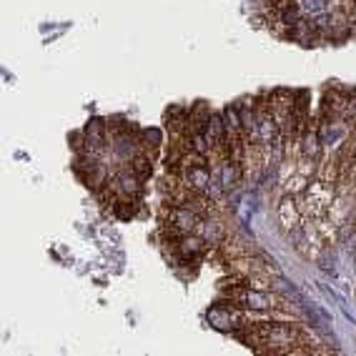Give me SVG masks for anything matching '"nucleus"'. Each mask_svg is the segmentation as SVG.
Here are the masks:
<instances>
[{"mask_svg": "<svg viewBox=\"0 0 356 356\" xmlns=\"http://www.w3.org/2000/svg\"><path fill=\"white\" fill-rule=\"evenodd\" d=\"M251 339H243L246 343H251V349L259 351H271V354H304L306 349L301 346H314V341L309 339L301 326L296 324H251Z\"/></svg>", "mask_w": 356, "mask_h": 356, "instance_id": "obj_1", "label": "nucleus"}, {"mask_svg": "<svg viewBox=\"0 0 356 356\" xmlns=\"http://www.w3.org/2000/svg\"><path fill=\"white\" fill-rule=\"evenodd\" d=\"M223 296L231 301V304H238V309H246V312H293L286 301L276 296V293H266L264 289L256 286H223Z\"/></svg>", "mask_w": 356, "mask_h": 356, "instance_id": "obj_2", "label": "nucleus"}, {"mask_svg": "<svg viewBox=\"0 0 356 356\" xmlns=\"http://www.w3.org/2000/svg\"><path fill=\"white\" fill-rule=\"evenodd\" d=\"M334 198H337L334 184L318 178V181L306 186V191L301 193V198H299L301 216H304L306 221H321V218H326L331 206H334Z\"/></svg>", "mask_w": 356, "mask_h": 356, "instance_id": "obj_3", "label": "nucleus"}, {"mask_svg": "<svg viewBox=\"0 0 356 356\" xmlns=\"http://www.w3.org/2000/svg\"><path fill=\"white\" fill-rule=\"evenodd\" d=\"M184 184L188 191H196V193H206L209 191L211 181H213V173L209 168V161L206 156L201 153H188L184 159Z\"/></svg>", "mask_w": 356, "mask_h": 356, "instance_id": "obj_4", "label": "nucleus"}, {"mask_svg": "<svg viewBox=\"0 0 356 356\" xmlns=\"http://www.w3.org/2000/svg\"><path fill=\"white\" fill-rule=\"evenodd\" d=\"M201 211H196L193 206H186V204H178L176 209H171V213H168V223L165 226H171V231L178 236L184 234H193V231L201 226Z\"/></svg>", "mask_w": 356, "mask_h": 356, "instance_id": "obj_5", "label": "nucleus"}, {"mask_svg": "<svg viewBox=\"0 0 356 356\" xmlns=\"http://www.w3.org/2000/svg\"><path fill=\"white\" fill-rule=\"evenodd\" d=\"M206 318H209V324L218 331H238L243 326V321H246L238 309H234V306H223V304L211 306Z\"/></svg>", "mask_w": 356, "mask_h": 356, "instance_id": "obj_6", "label": "nucleus"}, {"mask_svg": "<svg viewBox=\"0 0 356 356\" xmlns=\"http://www.w3.org/2000/svg\"><path fill=\"white\" fill-rule=\"evenodd\" d=\"M206 248H209V243L204 241V236L201 234H184V236H178V241H176V254L181 261H193L198 259V256L204 254Z\"/></svg>", "mask_w": 356, "mask_h": 356, "instance_id": "obj_7", "label": "nucleus"}, {"mask_svg": "<svg viewBox=\"0 0 356 356\" xmlns=\"http://www.w3.org/2000/svg\"><path fill=\"white\" fill-rule=\"evenodd\" d=\"M83 151L90 153V156H98L106 146V126H103L101 118H93V121L86 126V134H83Z\"/></svg>", "mask_w": 356, "mask_h": 356, "instance_id": "obj_8", "label": "nucleus"}, {"mask_svg": "<svg viewBox=\"0 0 356 356\" xmlns=\"http://www.w3.org/2000/svg\"><path fill=\"white\" fill-rule=\"evenodd\" d=\"M279 221H281V226H284L286 231L299 229L301 209H299V201H296V196H293V193L284 196V201H281V206H279Z\"/></svg>", "mask_w": 356, "mask_h": 356, "instance_id": "obj_9", "label": "nucleus"}, {"mask_svg": "<svg viewBox=\"0 0 356 356\" xmlns=\"http://www.w3.org/2000/svg\"><path fill=\"white\" fill-rule=\"evenodd\" d=\"M241 171L243 163L236 159H223L221 168H218V181H221L223 191H234L236 186L241 184Z\"/></svg>", "mask_w": 356, "mask_h": 356, "instance_id": "obj_10", "label": "nucleus"}, {"mask_svg": "<svg viewBox=\"0 0 356 356\" xmlns=\"http://www.w3.org/2000/svg\"><path fill=\"white\" fill-rule=\"evenodd\" d=\"M115 191L121 193V196L126 198H134V196H140L143 193V186H140V178L136 176L131 168H126V171H118V176H115Z\"/></svg>", "mask_w": 356, "mask_h": 356, "instance_id": "obj_11", "label": "nucleus"}, {"mask_svg": "<svg viewBox=\"0 0 356 356\" xmlns=\"http://www.w3.org/2000/svg\"><path fill=\"white\" fill-rule=\"evenodd\" d=\"M198 234L204 236V241L209 243V246H221V243H223V226L218 221H211V218H201Z\"/></svg>", "mask_w": 356, "mask_h": 356, "instance_id": "obj_12", "label": "nucleus"}, {"mask_svg": "<svg viewBox=\"0 0 356 356\" xmlns=\"http://www.w3.org/2000/svg\"><path fill=\"white\" fill-rule=\"evenodd\" d=\"M301 8V15L306 20H316L329 13V0H296Z\"/></svg>", "mask_w": 356, "mask_h": 356, "instance_id": "obj_13", "label": "nucleus"}, {"mask_svg": "<svg viewBox=\"0 0 356 356\" xmlns=\"http://www.w3.org/2000/svg\"><path fill=\"white\" fill-rule=\"evenodd\" d=\"M128 165H131V171L136 173V176L140 178V181H146V178H151L153 168H151V159H146V156H134V159L128 161Z\"/></svg>", "mask_w": 356, "mask_h": 356, "instance_id": "obj_14", "label": "nucleus"}, {"mask_svg": "<svg viewBox=\"0 0 356 356\" xmlns=\"http://www.w3.org/2000/svg\"><path fill=\"white\" fill-rule=\"evenodd\" d=\"M146 151H153V148L161 146V131L159 128H146V131H140V143Z\"/></svg>", "mask_w": 356, "mask_h": 356, "instance_id": "obj_15", "label": "nucleus"}]
</instances>
